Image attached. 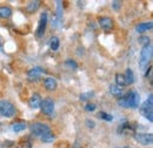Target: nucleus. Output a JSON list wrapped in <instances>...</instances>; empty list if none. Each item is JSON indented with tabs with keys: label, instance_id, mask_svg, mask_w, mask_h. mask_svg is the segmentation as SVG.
I'll use <instances>...</instances> for the list:
<instances>
[{
	"label": "nucleus",
	"instance_id": "f257e3e1",
	"mask_svg": "<svg viewBox=\"0 0 153 148\" xmlns=\"http://www.w3.org/2000/svg\"><path fill=\"white\" fill-rule=\"evenodd\" d=\"M118 104L125 108H138L140 105V95L135 91H131L119 98Z\"/></svg>",
	"mask_w": 153,
	"mask_h": 148
},
{
	"label": "nucleus",
	"instance_id": "f03ea898",
	"mask_svg": "<svg viewBox=\"0 0 153 148\" xmlns=\"http://www.w3.org/2000/svg\"><path fill=\"white\" fill-rule=\"evenodd\" d=\"M17 113L16 106L8 100H0V115L4 118H13Z\"/></svg>",
	"mask_w": 153,
	"mask_h": 148
},
{
	"label": "nucleus",
	"instance_id": "7ed1b4c3",
	"mask_svg": "<svg viewBox=\"0 0 153 148\" xmlns=\"http://www.w3.org/2000/svg\"><path fill=\"white\" fill-rule=\"evenodd\" d=\"M152 58V45H146L143 47L141 53H140V60H139V67L140 70L145 71L147 68V64L150 62Z\"/></svg>",
	"mask_w": 153,
	"mask_h": 148
},
{
	"label": "nucleus",
	"instance_id": "20e7f679",
	"mask_svg": "<svg viewBox=\"0 0 153 148\" xmlns=\"http://www.w3.org/2000/svg\"><path fill=\"white\" fill-rule=\"evenodd\" d=\"M140 113L143 116H145L150 122L153 121V94L149 95V99L141 105Z\"/></svg>",
	"mask_w": 153,
	"mask_h": 148
},
{
	"label": "nucleus",
	"instance_id": "39448f33",
	"mask_svg": "<svg viewBox=\"0 0 153 148\" xmlns=\"http://www.w3.org/2000/svg\"><path fill=\"white\" fill-rule=\"evenodd\" d=\"M30 130H31V132L34 135L40 136V138L46 135V134H48V133H51V127L48 125H46V124H42V122H34V124H32Z\"/></svg>",
	"mask_w": 153,
	"mask_h": 148
},
{
	"label": "nucleus",
	"instance_id": "423d86ee",
	"mask_svg": "<svg viewBox=\"0 0 153 148\" xmlns=\"http://www.w3.org/2000/svg\"><path fill=\"white\" fill-rule=\"evenodd\" d=\"M39 107H40V110L44 114L52 115L53 112H54V101L51 98H46V99L41 100V104H40Z\"/></svg>",
	"mask_w": 153,
	"mask_h": 148
},
{
	"label": "nucleus",
	"instance_id": "0eeeda50",
	"mask_svg": "<svg viewBox=\"0 0 153 148\" xmlns=\"http://www.w3.org/2000/svg\"><path fill=\"white\" fill-rule=\"evenodd\" d=\"M134 139L137 142H139L144 146L151 145L153 142V135L151 133H138L134 135Z\"/></svg>",
	"mask_w": 153,
	"mask_h": 148
},
{
	"label": "nucleus",
	"instance_id": "6e6552de",
	"mask_svg": "<svg viewBox=\"0 0 153 148\" xmlns=\"http://www.w3.org/2000/svg\"><path fill=\"white\" fill-rule=\"evenodd\" d=\"M47 20H48L47 13H42L40 16V19H39V22H38V28H37V32H36L37 38H41L45 34L46 26H47Z\"/></svg>",
	"mask_w": 153,
	"mask_h": 148
},
{
	"label": "nucleus",
	"instance_id": "1a4fd4ad",
	"mask_svg": "<svg viewBox=\"0 0 153 148\" xmlns=\"http://www.w3.org/2000/svg\"><path fill=\"white\" fill-rule=\"evenodd\" d=\"M98 21H99L100 27H101L104 31H106V32L113 30V27H114V22H113V20H112L111 18H108V17H101V18H99Z\"/></svg>",
	"mask_w": 153,
	"mask_h": 148
},
{
	"label": "nucleus",
	"instance_id": "9d476101",
	"mask_svg": "<svg viewBox=\"0 0 153 148\" xmlns=\"http://www.w3.org/2000/svg\"><path fill=\"white\" fill-rule=\"evenodd\" d=\"M28 104H30V107H31V108H33V110L39 108V106H40V104H41V98H40V95L37 94V93H36V94H33V95L30 98Z\"/></svg>",
	"mask_w": 153,
	"mask_h": 148
},
{
	"label": "nucleus",
	"instance_id": "9b49d317",
	"mask_svg": "<svg viewBox=\"0 0 153 148\" xmlns=\"http://www.w3.org/2000/svg\"><path fill=\"white\" fill-rule=\"evenodd\" d=\"M42 73V70L40 68V67H36V68H32L28 74H27V76H28V80L30 81H36V80H38L39 78H40V75Z\"/></svg>",
	"mask_w": 153,
	"mask_h": 148
},
{
	"label": "nucleus",
	"instance_id": "f8f14e48",
	"mask_svg": "<svg viewBox=\"0 0 153 148\" xmlns=\"http://www.w3.org/2000/svg\"><path fill=\"white\" fill-rule=\"evenodd\" d=\"M44 86L47 91H54L57 88V80L53 78H46L44 80Z\"/></svg>",
	"mask_w": 153,
	"mask_h": 148
},
{
	"label": "nucleus",
	"instance_id": "ddd939ff",
	"mask_svg": "<svg viewBox=\"0 0 153 148\" xmlns=\"http://www.w3.org/2000/svg\"><path fill=\"white\" fill-rule=\"evenodd\" d=\"M152 27H153L152 21H149V22H141V24L137 25L135 31H137L138 33H144V32H146V31H149V30H152Z\"/></svg>",
	"mask_w": 153,
	"mask_h": 148
},
{
	"label": "nucleus",
	"instance_id": "4468645a",
	"mask_svg": "<svg viewBox=\"0 0 153 148\" xmlns=\"http://www.w3.org/2000/svg\"><path fill=\"white\" fill-rule=\"evenodd\" d=\"M115 82H117V86H119V87L128 86V82L124 74H115Z\"/></svg>",
	"mask_w": 153,
	"mask_h": 148
},
{
	"label": "nucleus",
	"instance_id": "2eb2a0df",
	"mask_svg": "<svg viewBox=\"0 0 153 148\" xmlns=\"http://www.w3.org/2000/svg\"><path fill=\"white\" fill-rule=\"evenodd\" d=\"M12 16V10L8 6H0V18L7 19Z\"/></svg>",
	"mask_w": 153,
	"mask_h": 148
},
{
	"label": "nucleus",
	"instance_id": "dca6fc26",
	"mask_svg": "<svg viewBox=\"0 0 153 148\" xmlns=\"http://www.w3.org/2000/svg\"><path fill=\"white\" fill-rule=\"evenodd\" d=\"M39 5H40V1H31V2L27 4L26 11H27L28 13H34L39 8Z\"/></svg>",
	"mask_w": 153,
	"mask_h": 148
},
{
	"label": "nucleus",
	"instance_id": "f3484780",
	"mask_svg": "<svg viewBox=\"0 0 153 148\" xmlns=\"http://www.w3.org/2000/svg\"><path fill=\"white\" fill-rule=\"evenodd\" d=\"M110 92H111L112 95H114L117 98H121V96L124 95L121 88H120L119 86H117V85H111V86H110Z\"/></svg>",
	"mask_w": 153,
	"mask_h": 148
},
{
	"label": "nucleus",
	"instance_id": "a211bd4d",
	"mask_svg": "<svg viewBox=\"0 0 153 148\" xmlns=\"http://www.w3.org/2000/svg\"><path fill=\"white\" fill-rule=\"evenodd\" d=\"M26 128V124L25 122H16L12 125V130L14 133H19L21 130H24Z\"/></svg>",
	"mask_w": 153,
	"mask_h": 148
},
{
	"label": "nucleus",
	"instance_id": "6ab92c4d",
	"mask_svg": "<svg viewBox=\"0 0 153 148\" xmlns=\"http://www.w3.org/2000/svg\"><path fill=\"white\" fill-rule=\"evenodd\" d=\"M40 140H41L42 142L51 144V142H53V141L56 140V136H54V134H52V132H51V133H48V134H46V135L41 136V138H40Z\"/></svg>",
	"mask_w": 153,
	"mask_h": 148
},
{
	"label": "nucleus",
	"instance_id": "aec40b11",
	"mask_svg": "<svg viewBox=\"0 0 153 148\" xmlns=\"http://www.w3.org/2000/svg\"><path fill=\"white\" fill-rule=\"evenodd\" d=\"M59 46H60V41H59V39L57 37H53L50 40V47H51L52 51H57L59 48Z\"/></svg>",
	"mask_w": 153,
	"mask_h": 148
},
{
	"label": "nucleus",
	"instance_id": "412c9836",
	"mask_svg": "<svg viewBox=\"0 0 153 148\" xmlns=\"http://www.w3.org/2000/svg\"><path fill=\"white\" fill-rule=\"evenodd\" d=\"M124 75H125V78H126V80H127L128 85L133 84L134 82V75H133V72H132V70H131V68H127V70H126V73L124 74Z\"/></svg>",
	"mask_w": 153,
	"mask_h": 148
},
{
	"label": "nucleus",
	"instance_id": "4be33fe9",
	"mask_svg": "<svg viewBox=\"0 0 153 148\" xmlns=\"http://www.w3.org/2000/svg\"><path fill=\"white\" fill-rule=\"evenodd\" d=\"M93 95H94V93L90 91V92H86V93L80 94V96H79V98H80V100H81V101H87V100H90Z\"/></svg>",
	"mask_w": 153,
	"mask_h": 148
},
{
	"label": "nucleus",
	"instance_id": "5701e85b",
	"mask_svg": "<svg viewBox=\"0 0 153 148\" xmlns=\"http://www.w3.org/2000/svg\"><path fill=\"white\" fill-rule=\"evenodd\" d=\"M99 118H101L105 121H112L113 120V116L110 115V114H107V113H105V112H100L99 113Z\"/></svg>",
	"mask_w": 153,
	"mask_h": 148
},
{
	"label": "nucleus",
	"instance_id": "b1692460",
	"mask_svg": "<svg viewBox=\"0 0 153 148\" xmlns=\"http://www.w3.org/2000/svg\"><path fill=\"white\" fill-rule=\"evenodd\" d=\"M66 66H68L70 68H73V70H76L78 68V65H76V62L74 60H71V59H68V60H66Z\"/></svg>",
	"mask_w": 153,
	"mask_h": 148
},
{
	"label": "nucleus",
	"instance_id": "393cba45",
	"mask_svg": "<svg viewBox=\"0 0 153 148\" xmlns=\"http://www.w3.org/2000/svg\"><path fill=\"white\" fill-rule=\"evenodd\" d=\"M139 42L140 44H143L144 46H146V45H150V38H147V37H140L139 38Z\"/></svg>",
	"mask_w": 153,
	"mask_h": 148
},
{
	"label": "nucleus",
	"instance_id": "a878e982",
	"mask_svg": "<svg viewBox=\"0 0 153 148\" xmlns=\"http://www.w3.org/2000/svg\"><path fill=\"white\" fill-rule=\"evenodd\" d=\"M96 108H97V106L94 104H87V105L85 106V110L87 112H93Z\"/></svg>",
	"mask_w": 153,
	"mask_h": 148
},
{
	"label": "nucleus",
	"instance_id": "bb28decb",
	"mask_svg": "<svg viewBox=\"0 0 153 148\" xmlns=\"http://www.w3.org/2000/svg\"><path fill=\"white\" fill-rule=\"evenodd\" d=\"M112 6H113V10L118 11V10L121 7V1H113V2H112Z\"/></svg>",
	"mask_w": 153,
	"mask_h": 148
},
{
	"label": "nucleus",
	"instance_id": "cd10ccee",
	"mask_svg": "<svg viewBox=\"0 0 153 148\" xmlns=\"http://www.w3.org/2000/svg\"><path fill=\"white\" fill-rule=\"evenodd\" d=\"M146 76H147L150 80H152V66H149V70H147Z\"/></svg>",
	"mask_w": 153,
	"mask_h": 148
},
{
	"label": "nucleus",
	"instance_id": "c85d7f7f",
	"mask_svg": "<svg viewBox=\"0 0 153 148\" xmlns=\"http://www.w3.org/2000/svg\"><path fill=\"white\" fill-rule=\"evenodd\" d=\"M86 126H87V127H90V128H94L96 124H94L93 121H90V120H87V121H86Z\"/></svg>",
	"mask_w": 153,
	"mask_h": 148
},
{
	"label": "nucleus",
	"instance_id": "c756f323",
	"mask_svg": "<svg viewBox=\"0 0 153 148\" xmlns=\"http://www.w3.org/2000/svg\"><path fill=\"white\" fill-rule=\"evenodd\" d=\"M119 148H130V147H127V146H124V147H119Z\"/></svg>",
	"mask_w": 153,
	"mask_h": 148
},
{
	"label": "nucleus",
	"instance_id": "7c9ffc66",
	"mask_svg": "<svg viewBox=\"0 0 153 148\" xmlns=\"http://www.w3.org/2000/svg\"><path fill=\"white\" fill-rule=\"evenodd\" d=\"M0 148H2V146H1V144H0Z\"/></svg>",
	"mask_w": 153,
	"mask_h": 148
}]
</instances>
